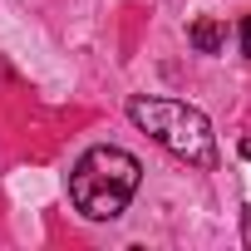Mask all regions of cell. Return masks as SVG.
<instances>
[{
	"label": "cell",
	"mask_w": 251,
	"mask_h": 251,
	"mask_svg": "<svg viewBox=\"0 0 251 251\" xmlns=\"http://www.w3.org/2000/svg\"><path fill=\"white\" fill-rule=\"evenodd\" d=\"M128 118L138 123V128L168 148L177 163L187 168H202L212 173L217 168V133H212V118L182 99H148V94H133L128 99Z\"/></svg>",
	"instance_id": "cell-2"
},
{
	"label": "cell",
	"mask_w": 251,
	"mask_h": 251,
	"mask_svg": "<svg viewBox=\"0 0 251 251\" xmlns=\"http://www.w3.org/2000/svg\"><path fill=\"white\" fill-rule=\"evenodd\" d=\"M241 158H251V138H241Z\"/></svg>",
	"instance_id": "cell-6"
},
{
	"label": "cell",
	"mask_w": 251,
	"mask_h": 251,
	"mask_svg": "<svg viewBox=\"0 0 251 251\" xmlns=\"http://www.w3.org/2000/svg\"><path fill=\"white\" fill-rule=\"evenodd\" d=\"M187 45H192L197 54H217V50L226 45V25H222V20H212V15H202V20L187 30Z\"/></svg>",
	"instance_id": "cell-3"
},
{
	"label": "cell",
	"mask_w": 251,
	"mask_h": 251,
	"mask_svg": "<svg viewBox=\"0 0 251 251\" xmlns=\"http://www.w3.org/2000/svg\"><path fill=\"white\" fill-rule=\"evenodd\" d=\"M241 246H251V207L241 212Z\"/></svg>",
	"instance_id": "cell-5"
},
{
	"label": "cell",
	"mask_w": 251,
	"mask_h": 251,
	"mask_svg": "<svg viewBox=\"0 0 251 251\" xmlns=\"http://www.w3.org/2000/svg\"><path fill=\"white\" fill-rule=\"evenodd\" d=\"M138 182H143V163L128 148L99 143V148L79 153V163L69 168V202L89 222H113L133 202Z\"/></svg>",
	"instance_id": "cell-1"
},
{
	"label": "cell",
	"mask_w": 251,
	"mask_h": 251,
	"mask_svg": "<svg viewBox=\"0 0 251 251\" xmlns=\"http://www.w3.org/2000/svg\"><path fill=\"white\" fill-rule=\"evenodd\" d=\"M241 54H246V59H251V15H246V20H241Z\"/></svg>",
	"instance_id": "cell-4"
}]
</instances>
